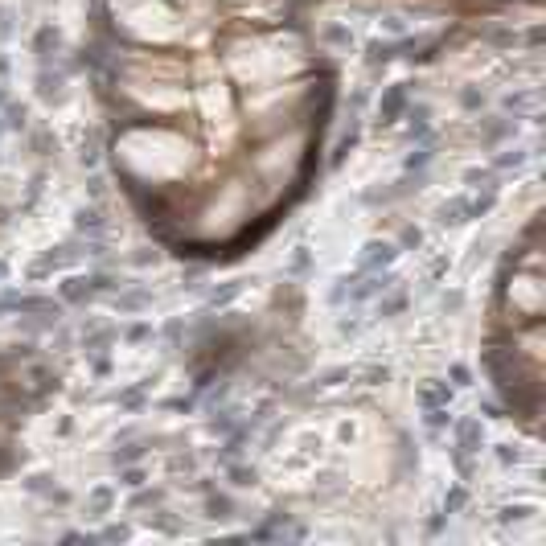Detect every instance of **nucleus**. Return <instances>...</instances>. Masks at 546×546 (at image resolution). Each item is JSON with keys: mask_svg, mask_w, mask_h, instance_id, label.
Returning a JSON list of instances; mask_svg holds the SVG:
<instances>
[{"mask_svg": "<svg viewBox=\"0 0 546 546\" xmlns=\"http://www.w3.org/2000/svg\"><path fill=\"white\" fill-rule=\"evenodd\" d=\"M111 288H115V280L103 275V271H99V275H86V280L78 275V280H66V284H62V300H66V304H86L90 296L111 292Z\"/></svg>", "mask_w": 546, "mask_h": 546, "instance_id": "obj_1", "label": "nucleus"}, {"mask_svg": "<svg viewBox=\"0 0 546 546\" xmlns=\"http://www.w3.org/2000/svg\"><path fill=\"white\" fill-rule=\"evenodd\" d=\"M399 115H407V86H386L382 103H378V123H395Z\"/></svg>", "mask_w": 546, "mask_h": 546, "instance_id": "obj_2", "label": "nucleus"}, {"mask_svg": "<svg viewBox=\"0 0 546 546\" xmlns=\"http://www.w3.org/2000/svg\"><path fill=\"white\" fill-rule=\"evenodd\" d=\"M395 255H399V247L395 243H366V255H362V271H382V267H390L395 263Z\"/></svg>", "mask_w": 546, "mask_h": 546, "instance_id": "obj_3", "label": "nucleus"}, {"mask_svg": "<svg viewBox=\"0 0 546 546\" xmlns=\"http://www.w3.org/2000/svg\"><path fill=\"white\" fill-rule=\"evenodd\" d=\"M485 448V427L481 419H460L456 423V452H481Z\"/></svg>", "mask_w": 546, "mask_h": 546, "instance_id": "obj_4", "label": "nucleus"}, {"mask_svg": "<svg viewBox=\"0 0 546 546\" xmlns=\"http://www.w3.org/2000/svg\"><path fill=\"white\" fill-rule=\"evenodd\" d=\"M452 403V386L440 382V378H427L419 386V407H448Z\"/></svg>", "mask_w": 546, "mask_h": 546, "instance_id": "obj_5", "label": "nucleus"}, {"mask_svg": "<svg viewBox=\"0 0 546 546\" xmlns=\"http://www.w3.org/2000/svg\"><path fill=\"white\" fill-rule=\"evenodd\" d=\"M115 510V485H95L90 497H86V514L90 518H107Z\"/></svg>", "mask_w": 546, "mask_h": 546, "instance_id": "obj_6", "label": "nucleus"}, {"mask_svg": "<svg viewBox=\"0 0 546 546\" xmlns=\"http://www.w3.org/2000/svg\"><path fill=\"white\" fill-rule=\"evenodd\" d=\"M103 230H107V218H103V210H99V206L78 210V234H86L90 243H99V238H103Z\"/></svg>", "mask_w": 546, "mask_h": 546, "instance_id": "obj_7", "label": "nucleus"}, {"mask_svg": "<svg viewBox=\"0 0 546 546\" xmlns=\"http://www.w3.org/2000/svg\"><path fill=\"white\" fill-rule=\"evenodd\" d=\"M321 41L333 45V49H341V53L353 49V33H349V25H341V21H329V25L321 29Z\"/></svg>", "mask_w": 546, "mask_h": 546, "instance_id": "obj_8", "label": "nucleus"}, {"mask_svg": "<svg viewBox=\"0 0 546 546\" xmlns=\"http://www.w3.org/2000/svg\"><path fill=\"white\" fill-rule=\"evenodd\" d=\"M436 218H440V226H460V222H469V197L444 201V206L436 210Z\"/></svg>", "mask_w": 546, "mask_h": 546, "instance_id": "obj_9", "label": "nucleus"}, {"mask_svg": "<svg viewBox=\"0 0 546 546\" xmlns=\"http://www.w3.org/2000/svg\"><path fill=\"white\" fill-rule=\"evenodd\" d=\"M506 136H514V119H489V123H481V140L485 144H497Z\"/></svg>", "mask_w": 546, "mask_h": 546, "instance_id": "obj_10", "label": "nucleus"}, {"mask_svg": "<svg viewBox=\"0 0 546 546\" xmlns=\"http://www.w3.org/2000/svg\"><path fill=\"white\" fill-rule=\"evenodd\" d=\"M58 41H62V37H58V29H53V25H41V29H37V37H33V49L41 53V62L49 58V49H58Z\"/></svg>", "mask_w": 546, "mask_h": 546, "instance_id": "obj_11", "label": "nucleus"}, {"mask_svg": "<svg viewBox=\"0 0 546 546\" xmlns=\"http://www.w3.org/2000/svg\"><path fill=\"white\" fill-rule=\"evenodd\" d=\"M206 510H210V518H230L234 514V501L226 493H210L206 497Z\"/></svg>", "mask_w": 546, "mask_h": 546, "instance_id": "obj_12", "label": "nucleus"}, {"mask_svg": "<svg viewBox=\"0 0 546 546\" xmlns=\"http://www.w3.org/2000/svg\"><path fill=\"white\" fill-rule=\"evenodd\" d=\"M148 300H152L148 292H127V296H115V308H119V312H140Z\"/></svg>", "mask_w": 546, "mask_h": 546, "instance_id": "obj_13", "label": "nucleus"}, {"mask_svg": "<svg viewBox=\"0 0 546 546\" xmlns=\"http://www.w3.org/2000/svg\"><path fill=\"white\" fill-rule=\"evenodd\" d=\"M144 452H148L144 444H123V448H115V452H111V464H132V460H140Z\"/></svg>", "mask_w": 546, "mask_h": 546, "instance_id": "obj_14", "label": "nucleus"}, {"mask_svg": "<svg viewBox=\"0 0 546 546\" xmlns=\"http://www.w3.org/2000/svg\"><path fill=\"white\" fill-rule=\"evenodd\" d=\"M148 337H152V325H148V321H136V325L123 329V341H132V345H140V341H148Z\"/></svg>", "mask_w": 546, "mask_h": 546, "instance_id": "obj_15", "label": "nucleus"}, {"mask_svg": "<svg viewBox=\"0 0 546 546\" xmlns=\"http://www.w3.org/2000/svg\"><path fill=\"white\" fill-rule=\"evenodd\" d=\"M226 473H230V481H234L238 489H251V485H255V469H247V464H230Z\"/></svg>", "mask_w": 546, "mask_h": 546, "instance_id": "obj_16", "label": "nucleus"}, {"mask_svg": "<svg viewBox=\"0 0 546 546\" xmlns=\"http://www.w3.org/2000/svg\"><path fill=\"white\" fill-rule=\"evenodd\" d=\"M164 501V493L160 489H144V493H136L132 497V510H148V506H160Z\"/></svg>", "mask_w": 546, "mask_h": 546, "instance_id": "obj_17", "label": "nucleus"}, {"mask_svg": "<svg viewBox=\"0 0 546 546\" xmlns=\"http://www.w3.org/2000/svg\"><path fill=\"white\" fill-rule=\"evenodd\" d=\"M481 103H485V95H481L477 86H464V90H460V107H469V111H477Z\"/></svg>", "mask_w": 546, "mask_h": 546, "instance_id": "obj_18", "label": "nucleus"}, {"mask_svg": "<svg viewBox=\"0 0 546 546\" xmlns=\"http://www.w3.org/2000/svg\"><path fill=\"white\" fill-rule=\"evenodd\" d=\"M234 296H238V284H226L222 292H210V300H206V304H210V308H218V304H226V300H234Z\"/></svg>", "mask_w": 546, "mask_h": 546, "instance_id": "obj_19", "label": "nucleus"}, {"mask_svg": "<svg viewBox=\"0 0 546 546\" xmlns=\"http://www.w3.org/2000/svg\"><path fill=\"white\" fill-rule=\"evenodd\" d=\"M530 103H534V90H522V95H510L506 99V107H514V111H526Z\"/></svg>", "mask_w": 546, "mask_h": 546, "instance_id": "obj_20", "label": "nucleus"}, {"mask_svg": "<svg viewBox=\"0 0 546 546\" xmlns=\"http://www.w3.org/2000/svg\"><path fill=\"white\" fill-rule=\"evenodd\" d=\"M358 144V132H349V136H341V144H337V152H333V164H341L345 160V152Z\"/></svg>", "mask_w": 546, "mask_h": 546, "instance_id": "obj_21", "label": "nucleus"}, {"mask_svg": "<svg viewBox=\"0 0 546 546\" xmlns=\"http://www.w3.org/2000/svg\"><path fill=\"white\" fill-rule=\"evenodd\" d=\"M526 160V152L522 148H514V152H506V156H497V169H518Z\"/></svg>", "mask_w": 546, "mask_h": 546, "instance_id": "obj_22", "label": "nucleus"}, {"mask_svg": "<svg viewBox=\"0 0 546 546\" xmlns=\"http://www.w3.org/2000/svg\"><path fill=\"white\" fill-rule=\"evenodd\" d=\"M127 534H132V530H127V526H107V530H103V534H99V538H103V543H123V538H127Z\"/></svg>", "mask_w": 546, "mask_h": 546, "instance_id": "obj_23", "label": "nucleus"}, {"mask_svg": "<svg viewBox=\"0 0 546 546\" xmlns=\"http://www.w3.org/2000/svg\"><path fill=\"white\" fill-rule=\"evenodd\" d=\"M119 481H123L127 489H140V485H144V473H140V469H127V473H123Z\"/></svg>", "mask_w": 546, "mask_h": 546, "instance_id": "obj_24", "label": "nucleus"}, {"mask_svg": "<svg viewBox=\"0 0 546 546\" xmlns=\"http://www.w3.org/2000/svg\"><path fill=\"white\" fill-rule=\"evenodd\" d=\"M526 514H530V506H510V510H501V522H514V518L522 522Z\"/></svg>", "mask_w": 546, "mask_h": 546, "instance_id": "obj_25", "label": "nucleus"}, {"mask_svg": "<svg viewBox=\"0 0 546 546\" xmlns=\"http://www.w3.org/2000/svg\"><path fill=\"white\" fill-rule=\"evenodd\" d=\"M140 399H144V390H140V386H132V390H123V395H119V403H123V407H136Z\"/></svg>", "mask_w": 546, "mask_h": 546, "instance_id": "obj_26", "label": "nucleus"}, {"mask_svg": "<svg viewBox=\"0 0 546 546\" xmlns=\"http://www.w3.org/2000/svg\"><path fill=\"white\" fill-rule=\"evenodd\" d=\"M464 181H469V185H477V181H485V185H489V169H469V173H464Z\"/></svg>", "mask_w": 546, "mask_h": 546, "instance_id": "obj_27", "label": "nucleus"}, {"mask_svg": "<svg viewBox=\"0 0 546 546\" xmlns=\"http://www.w3.org/2000/svg\"><path fill=\"white\" fill-rule=\"evenodd\" d=\"M403 304H407V296H390L386 304H378V312H399Z\"/></svg>", "mask_w": 546, "mask_h": 546, "instance_id": "obj_28", "label": "nucleus"}, {"mask_svg": "<svg viewBox=\"0 0 546 546\" xmlns=\"http://www.w3.org/2000/svg\"><path fill=\"white\" fill-rule=\"evenodd\" d=\"M173 469H177V473H193L197 464H193V456H173Z\"/></svg>", "mask_w": 546, "mask_h": 546, "instance_id": "obj_29", "label": "nucleus"}, {"mask_svg": "<svg viewBox=\"0 0 546 546\" xmlns=\"http://www.w3.org/2000/svg\"><path fill=\"white\" fill-rule=\"evenodd\" d=\"M460 506H464V489H456V493L444 501V514H452V510H460Z\"/></svg>", "mask_w": 546, "mask_h": 546, "instance_id": "obj_30", "label": "nucleus"}, {"mask_svg": "<svg viewBox=\"0 0 546 546\" xmlns=\"http://www.w3.org/2000/svg\"><path fill=\"white\" fill-rule=\"evenodd\" d=\"M8 33H12V12L0 8V37H8Z\"/></svg>", "mask_w": 546, "mask_h": 546, "instance_id": "obj_31", "label": "nucleus"}, {"mask_svg": "<svg viewBox=\"0 0 546 546\" xmlns=\"http://www.w3.org/2000/svg\"><path fill=\"white\" fill-rule=\"evenodd\" d=\"M304 267H308V251L300 247V251H296V259H292V271H304Z\"/></svg>", "mask_w": 546, "mask_h": 546, "instance_id": "obj_32", "label": "nucleus"}, {"mask_svg": "<svg viewBox=\"0 0 546 546\" xmlns=\"http://www.w3.org/2000/svg\"><path fill=\"white\" fill-rule=\"evenodd\" d=\"M452 382H456V386H469V370H464V366H452Z\"/></svg>", "mask_w": 546, "mask_h": 546, "instance_id": "obj_33", "label": "nucleus"}, {"mask_svg": "<svg viewBox=\"0 0 546 546\" xmlns=\"http://www.w3.org/2000/svg\"><path fill=\"white\" fill-rule=\"evenodd\" d=\"M411 243L419 247V230H403V247H411Z\"/></svg>", "mask_w": 546, "mask_h": 546, "instance_id": "obj_34", "label": "nucleus"}, {"mask_svg": "<svg viewBox=\"0 0 546 546\" xmlns=\"http://www.w3.org/2000/svg\"><path fill=\"white\" fill-rule=\"evenodd\" d=\"M0 280H8V263L4 259H0Z\"/></svg>", "mask_w": 546, "mask_h": 546, "instance_id": "obj_35", "label": "nucleus"}]
</instances>
